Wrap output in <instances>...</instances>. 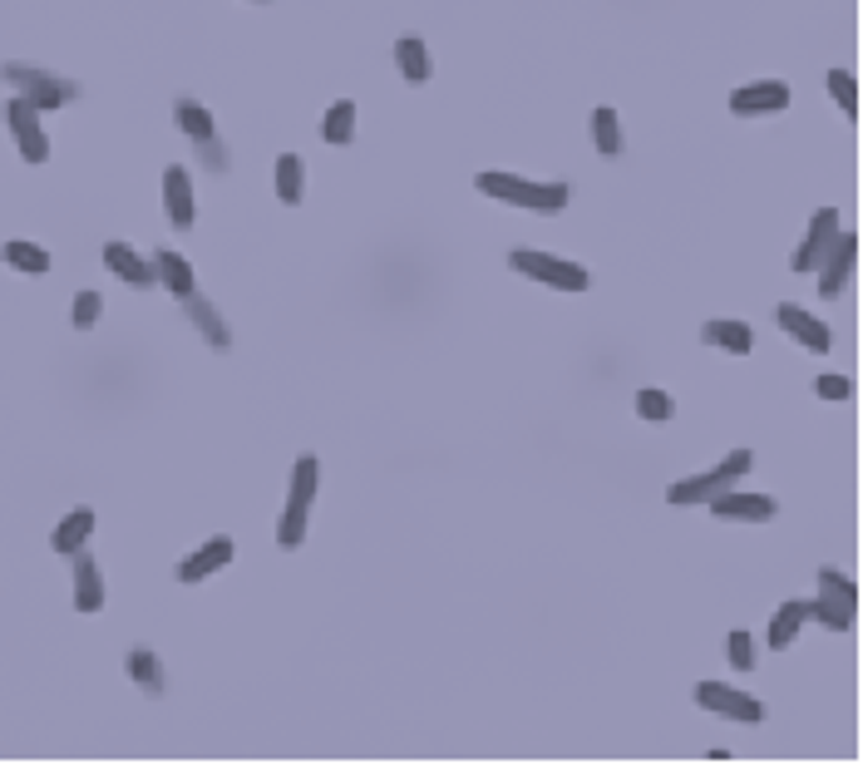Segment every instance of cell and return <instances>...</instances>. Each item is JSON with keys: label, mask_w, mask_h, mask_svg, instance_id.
Instances as JSON below:
<instances>
[{"label": "cell", "mask_w": 863, "mask_h": 765, "mask_svg": "<svg viewBox=\"0 0 863 765\" xmlns=\"http://www.w3.org/2000/svg\"><path fill=\"white\" fill-rule=\"evenodd\" d=\"M474 188L489 193V198H499V203H513V208H533V213H562L568 208V183H528L518 174L489 168V174L474 178Z\"/></svg>", "instance_id": "6da1fadb"}, {"label": "cell", "mask_w": 863, "mask_h": 765, "mask_svg": "<svg viewBox=\"0 0 863 765\" xmlns=\"http://www.w3.org/2000/svg\"><path fill=\"white\" fill-rule=\"evenodd\" d=\"M745 474H751V450H730V454H725V460L716 464V470L690 474V479H681V484L666 489V504H676V509H686V504H710V499L725 494V489H730L735 479H745Z\"/></svg>", "instance_id": "7a4b0ae2"}, {"label": "cell", "mask_w": 863, "mask_h": 765, "mask_svg": "<svg viewBox=\"0 0 863 765\" xmlns=\"http://www.w3.org/2000/svg\"><path fill=\"white\" fill-rule=\"evenodd\" d=\"M6 79L20 89V99H26L35 114L60 109V105H69V99H79V85H69V79H55L50 70H35V65H20V60L6 65Z\"/></svg>", "instance_id": "3957f363"}, {"label": "cell", "mask_w": 863, "mask_h": 765, "mask_svg": "<svg viewBox=\"0 0 863 765\" xmlns=\"http://www.w3.org/2000/svg\"><path fill=\"white\" fill-rule=\"evenodd\" d=\"M509 267L523 272V277H533V282H548V287H558V292H587V267H578V262H568V257L538 253V247H513Z\"/></svg>", "instance_id": "277c9868"}, {"label": "cell", "mask_w": 863, "mask_h": 765, "mask_svg": "<svg viewBox=\"0 0 863 765\" xmlns=\"http://www.w3.org/2000/svg\"><path fill=\"white\" fill-rule=\"evenodd\" d=\"M859 612V588L839 568H820V602H810V618H820L828 632H849Z\"/></svg>", "instance_id": "5b68a950"}, {"label": "cell", "mask_w": 863, "mask_h": 765, "mask_svg": "<svg viewBox=\"0 0 863 765\" xmlns=\"http://www.w3.org/2000/svg\"><path fill=\"white\" fill-rule=\"evenodd\" d=\"M696 702L706 706V712L730 716V722H745V726L765 722V702H755V696H745V692H735V687H720V681H700Z\"/></svg>", "instance_id": "8992f818"}, {"label": "cell", "mask_w": 863, "mask_h": 765, "mask_svg": "<svg viewBox=\"0 0 863 765\" xmlns=\"http://www.w3.org/2000/svg\"><path fill=\"white\" fill-rule=\"evenodd\" d=\"M834 243H839V208H820L810 218V233H804V243L794 247L790 267L794 272H814L828 257V247H834Z\"/></svg>", "instance_id": "52a82bcc"}, {"label": "cell", "mask_w": 863, "mask_h": 765, "mask_svg": "<svg viewBox=\"0 0 863 765\" xmlns=\"http://www.w3.org/2000/svg\"><path fill=\"white\" fill-rule=\"evenodd\" d=\"M6 124H10V134H16L26 164H45V158H50V139H45V129H40V114H35L20 95L6 105Z\"/></svg>", "instance_id": "ba28073f"}, {"label": "cell", "mask_w": 863, "mask_h": 765, "mask_svg": "<svg viewBox=\"0 0 863 765\" xmlns=\"http://www.w3.org/2000/svg\"><path fill=\"white\" fill-rule=\"evenodd\" d=\"M775 322H779V331H785V336H794L804 351H814V356H824V351L834 346V336H828V326L820 322V316H810L804 306H794V302L775 306Z\"/></svg>", "instance_id": "9c48e42d"}, {"label": "cell", "mask_w": 863, "mask_h": 765, "mask_svg": "<svg viewBox=\"0 0 863 765\" xmlns=\"http://www.w3.org/2000/svg\"><path fill=\"white\" fill-rule=\"evenodd\" d=\"M178 129L203 148V158H213V168H227V154H223V144H217V129H213V119H207V109L198 105V99H178Z\"/></svg>", "instance_id": "30bf717a"}, {"label": "cell", "mask_w": 863, "mask_h": 765, "mask_svg": "<svg viewBox=\"0 0 863 765\" xmlns=\"http://www.w3.org/2000/svg\"><path fill=\"white\" fill-rule=\"evenodd\" d=\"M854 262H859V237L854 233H839V243L828 247V257L820 262V267H824L820 296H828V302H834V296L849 287V277H854Z\"/></svg>", "instance_id": "8fae6325"}, {"label": "cell", "mask_w": 863, "mask_h": 765, "mask_svg": "<svg viewBox=\"0 0 863 765\" xmlns=\"http://www.w3.org/2000/svg\"><path fill=\"white\" fill-rule=\"evenodd\" d=\"M710 513L716 519H735V523H769L779 513V504L769 494H735V489H725V494L710 499Z\"/></svg>", "instance_id": "7c38bea8"}, {"label": "cell", "mask_w": 863, "mask_h": 765, "mask_svg": "<svg viewBox=\"0 0 863 765\" xmlns=\"http://www.w3.org/2000/svg\"><path fill=\"white\" fill-rule=\"evenodd\" d=\"M730 109L741 114V119H751V114H779V109H790V89L779 85V79H765V85H741L730 95Z\"/></svg>", "instance_id": "4fadbf2b"}, {"label": "cell", "mask_w": 863, "mask_h": 765, "mask_svg": "<svg viewBox=\"0 0 863 765\" xmlns=\"http://www.w3.org/2000/svg\"><path fill=\"white\" fill-rule=\"evenodd\" d=\"M233 563V539H227V533H217V539H207L198 553H188L178 563V578L183 583H203V578H213L217 568H227Z\"/></svg>", "instance_id": "5bb4252c"}, {"label": "cell", "mask_w": 863, "mask_h": 765, "mask_svg": "<svg viewBox=\"0 0 863 765\" xmlns=\"http://www.w3.org/2000/svg\"><path fill=\"white\" fill-rule=\"evenodd\" d=\"M104 267H109L114 277H124L129 287H154V282H158L154 262H144L129 243H109V247H104Z\"/></svg>", "instance_id": "9a60e30c"}, {"label": "cell", "mask_w": 863, "mask_h": 765, "mask_svg": "<svg viewBox=\"0 0 863 765\" xmlns=\"http://www.w3.org/2000/svg\"><path fill=\"white\" fill-rule=\"evenodd\" d=\"M75 558V608L79 612H99L104 608V578H99V563L79 548V553H69Z\"/></svg>", "instance_id": "2e32d148"}, {"label": "cell", "mask_w": 863, "mask_h": 765, "mask_svg": "<svg viewBox=\"0 0 863 765\" xmlns=\"http://www.w3.org/2000/svg\"><path fill=\"white\" fill-rule=\"evenodd\" d=\"M164 203H168L173 227H193V183H188V168L173 164L168 174H164Z\"/></svg>", "instance_id": "e0dca14e"}, {"label": "cell", "mask_w": 863, "mask_h": 765, "mask_svg": "<svg viewBox=\"0 0 863 765\" xmlns=\"http://www.w3.org/2000/svg\"><path fill=\"white\" fill-rule=\"evenodd\" d=\"M700 341L716 346V351H730V356H751L755 351V336H751V326L745 322H706L700 326Z\"/></svg>", "instance_id": "ac0fdd59"}, {"label": "cell", "mask_w": 863, "mask_h": 765, "mask_svg": "<svg viewBox=\"0 0 863 765\" xmlns=\"http://www.w3.org/2000/svg\"><path fill=\"white\" fill-rule=\"evenodd\" d=\"M183 306H188L193 326H198L203 336H207V346H213V351H227V346H233V331L223 326V316H217V312H213V306L203 302L198 292H193V296H183Z\"/></svg>", "instance_id": "d6986e66"}, {"label": "cell", "mask_w": 863, "mask_h": 765, "mask_svg": "<svg viewBox=\"0 0 863 765\" xmlns=\"http://www.w3.org/2000/svg\"><path fill=\"white\" fill-rule=\"evenodd\" d=\"M89 533H95V513L89 509H75L60 519V529H55V553H79V548L89 543Z\"/></svg>", "instance_id": "ffe728a7"}, {"label": "cell", "mask_w": 863, "mask_h": 765, "mask_svg": "<svg viewBox=\"0 0 863 765\" xmlns=\"http://www.w3.org/2000/svg\"><path fill=\"white\" fill-rule=\"evenodd\" d=\"M804 618H810V602H800V598L785 602V608L775 612V622H769V647H775V653H785L794 637H800Z\"/></svg>", "instance_id": "44dd1931"}, {"label": "cell", "mask_w": 863, "mask_h": 765, "mask_svg": "<svg viewBox=\"0 0 863 765\" xmlns=\"http://www.w3.org/2000/svg\"><path fill=\"white\" fill-rule=\"evenodd\" d=\"M124 667H129V677L138 681L144 692H164L168 687V677H164V667H158V657L148 653V647H129V657H124Z\"/></svg>", "instance_id": "7402d4cb"}, {"label": "cell", "mask_w": 863, "mask_h": 765, "mask_svg": "<svg viewBox=\"0 0 863 765\" xmlns=\"http://www.w3.org/2000/svg\"><path fill=\"white\" fill-rule=\"evenodd\" d=\"M154 272H158V282H168V292H173V296H193V267H188V262H183L178 253L158 247Z\"/></svg>", "instance_id": "603a6c76"}, {"label": "cell", "mask_w": 863, "mask_h": 765, "mask_svg": "<svg viewBox=\"0 0 863 765\" xmlns=\"http://www.w3.org/2000/svg\"><path fill=\"white\" fill-rule=\"evenodd\" d=\"M302 183H306L302 158H296V154H282V158H276V198L292 203V208H296V203H302V193H306Z\"/></svg>", "instance_id": "cb8c5ba5"}, {"label": "cell", "mask_w": 863, "mask_h": 765, "mask_svg": "<svg viewBox=\"0 0 863 765\" xmlns=\"http://www.w3.org/2000/svg\"><path fill=\"white\" fill-rule=\"evenodd\" d=\"M395 65L410 85H424L430 79V50H424V40H395Z\"/></svg>", "instance_id": "d4e9b609"}, {"label": "cell", "mask_w": 863, "mask_h": 765, "mask_svg": "<svg viewBox=\"0 0 863 765\" xmlns=\"http://www.w3.org/2000/svg\"><path fill=\"white\" fill-rule=\"evenodd\" d=\"M355 134V105L351 99H336V105L326 109V119H321V139L326 144H351Z\"/></svg>", "instance_id": "484cf974"}, {"label": "cell", "mask_w": 863, "mask_h": 765, "mask_svg": "<svg viewBox=\"0 0 863 765\" xmlns=\"http://www.w3.org/2000/svg\"><path fill=\"white\" fill-rule=\"evenodd\" d=\"M0 257H6V267H16V272H50V253H45L40 243H6L0 247Z\"/></svg>", "instance_id": "4316f807"}, {"label": "cell", "mask_w": 863, "mask_h": 765, "mask_svg": "<svg viewBox=\"0 0 863 765\" xmlns=\"http://www.w3.org/2000/svg\"><path fill=\"white\" fill-rule=\"evenodd\" d=\"M592 144L602 148L607 158L621 154V124H617V109H592Z\"/></svg>", "instance_id": "83f0119b"}, {"label": "cell", "mask_w": 863, "mask_h": 765, "mask_svg": "<svg viewBox=\"0 0 863 765\" xmlns=\"http://www.w3.org/2000/svg\"><path fill=\"white\" fill-rule=\"evenodd\" d=\"M637 415L651 420V425H666V420L676 415V401L666 391H656V385H641L637 391Z\"/></svg>", "instance_id": "f1b7e54d"}, {"label": "cell", "mask_w": 863, "mask_h": 765, "mask_svg": "<svg viewBox=\"0 0 863 765\" xmlns=\"http://www.w3.org/2000/svg\"><path fill=\"white\" fill-rule=\"evenodd\" d=\"M316 460H311V454H302V460H296V474H292V499H286V504H296V509H311V499H316Z\"/></svg>", "instance_id": "f546056e"}, {"label": "cell", "mask_w": 863, "mask_h": 765, "mask_svg": "<svg viewBox=\"0 0 863 765\" xmlns=\"http://www.w3.org/2000/svg\"><path fill=\"white\" fill-rule=\"evenodd\" d=\"M828 95L839 99V109L849 114V119H859V85L849 70H828Z\"/></svg>", "instance_id": "4dcf8cb0"}, {"label": "cell", "mask_w": 863, "mask_h": 765, "mask_svg": "<svg viewBox=\"0 0 863 765\" xmlns=\"http://www.w3.org/2000/svg\"><path fill=\"white\" fill-rule=\"evenodd\" d=\"M302 539H306V509L286 504V513L276 519V543H282V548H302Z\"/></svg>", "instance_id": "1f68e13d"}, {"label": "cell", "mask_w": 863, "mask_h": 765, "mask_svg": "<svg viewBox=\"0 0 863 765\" xmlns=\"http://www.w3.org/2000/svg\"><path fill=\"white\" fill-rule=\"evenodd\" d=\"M99 312H104V296L99 292H79L75 296V312H69V322H75V331H89L99 322Z\"/></svg>", "instance_id": "d6a6232c"}, {"label": "cell", "mask_w": 863, "mask_h": 765, "mask_svg": "<svg viewBox=\"0 0 863 765\" xmlns=\"http://www.w3.org/2000/svg\"><path fill=\"white\" fill-rule=\"evenodd\" d=\"M730 667L735 671H755V637L751 632H730Z\"/></svg>", "instance_id": "836d02e7"}, {"label": "cell", "mask_w": 863, "mask_h": 765, "mask_svg": "<svg viewBox=\"0 0 863 765\" xmlns=\"http://www.w3.org/2000/svg\"><path fill=\"white\" fill-rule=\"evenodd\" d=\"M814 391H820L824 401H849V395H854V385H849L844 375H820V385H814Z\"/></svg>", "instance_id": "e575fe53"}]
</instances>
